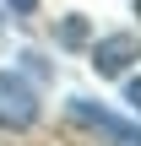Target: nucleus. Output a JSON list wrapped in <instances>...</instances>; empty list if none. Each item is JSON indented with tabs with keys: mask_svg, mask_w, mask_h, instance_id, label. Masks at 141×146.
I'll return each instance as SVG.
<instances>
[{
	"mask_svg": "<svg viewBox=\"0 0 141 146\" xmlns=\"http://www.w3.org/2000/svg\"><path fill=\"white\" fill-rule=\"evenodd\" d=\"M38 125V92L27 76L0 70V130H33Z\"/></svg>",
	"mask_w": 141,
	"mask_h": 146,
	"instance_id": "nucleus-1",
	"label": "nucleus"
},
{
	"mask_svg": "<svg viewBox=\"0 0 141 146\" xmlns=\"http://www.w3.org/2000/svg\"><path fill=\"white\" fill-rule=\"evenodd\" d=\"M136 60H141V38L136 33H109V38L92 43V70H98V76H120V70H130Z\"/></svg>",
	"mask_w": 141,
	"mask_h": 146,
	"instance_id": "nucleus-2",
	"label": "nucleus"
},
{
	"mask_svg": "<svg viewBox=\"0 0 141 146\" xmlns=\"http://www.w3.org/2000/svg\"><path fill=\"white\" fill-rule=\"evenodd\" d=\"M60 38H65V43H82V38H87V22H82V16H71V22L60 27Z\"/></svg>",
	"mask_w": 141,
	"mask_h": 146,
	"instance_id": "nucleus-3",
	"label": "nucleus"
},
{
	"mask_svg": "<svg viewBox=\"0 0 141 146\" xmlns=\"http://www.w3.org/2000/svg\"><path fill=\"white\" fill-rule=\"evenodd\" d=\"M125 103L141 114V76H130V81H125Z\"/></svg>",
	"mask_w": 141,
	"mask_h": 146,
	"instance_id": "nucleus-4",
	"label": "nucleus"
},
{
	"mask_svg": "<svg viewBox=\"0 0 141 146\" xmlns=\"http://www.w3.org/2000/svg\"><path fill=\"white\" fill-rule=\"evenodd\" d=\"M5 5H11L16 16H27V11H38V0H5Z\"/></svg>",
	"mask_w": 141,
	"mask_h": 146,
	"instance_id": "nucleus-5",
	"label": "nucleus"
}]
</instances>
